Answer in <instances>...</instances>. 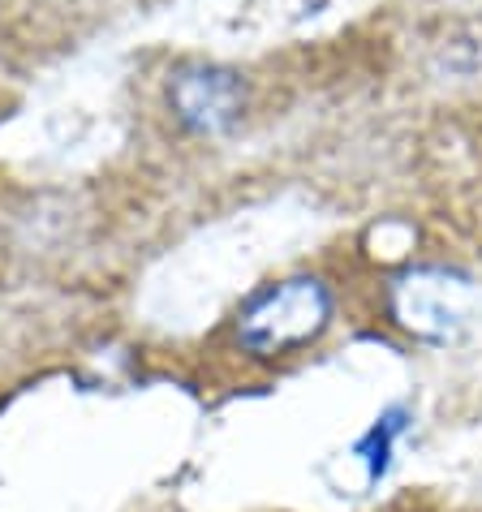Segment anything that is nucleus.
<instances>
[{"mask_svg": "<svg viewBox=\"0 0 482 512\" xmlns=\"http://www.w3.org/2000/svg\"><path fill=\"white\" fill-rule=\"evenodd\" d=\"M164 104L190 138H224L246 117L250 87L233 65L194 61V65H181L177 74L168 78Z\"/></svg>", "mask_w": 482, "mask_h": 512, "instance_id": "obj_3", "label": "nucleus"}, {"mask_svg": "<svg viewBox=\"0 0 482 512\" xmlns=\"http://www.w3.org/2000/svg\"><path fill=\"white\" fill-rule=\"evenodd\" d=\"M336 327V289L319 272H293L254 289L233 315V345L254 362H289Z\"/></svg>", "mask_w": 482, "mask_h": 512, "instance_id": "obj_1", "label": "nucleus"}, {"mask_svg": "<svg viewBox=\"0 0 482 512\" xmlns=\"http://www.w3.org/2000/svg\"><path fill=\"white\" fill-rule=\"evenodd\" d=\"M409 422H414V414H409L405 405H388L384 414H379V418L358 435V444H353V457H358L362 474H366V487H379V482H384V474L392 469L396 439L409 431Z\"/></svg>", "mask_w": 482, "mask_h": 512, "instance_id": "obj_4", "label": "nucleus"}, {"mask_svg": "<svg viewBox=\"0 0 482 512\" xmlns=\"http://www.w3.org/2000/svg\"><path fill=\"white\" fill-rule=\"evenodd\" d=\"M384 306H388V323L396 332H405L418 345L439 349L470 327L478 289H474V276L457 272V267L418 263L388 280Z\"/></svg>", "mask_w": 482, "mask_h": 512, "instance_id": "obj_2", "label": "nucleus"}]
</instances>
